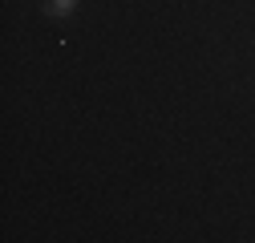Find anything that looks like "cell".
Masks as SVG:
<instances>
[{"label":"cell","mask_w":255,"mask_h":243,"mask_svg":"<svg viewBox=\"0 0 255 243\" xmlns=\"http://www.w3.org/2000/svg\"><path fill=\"white\" fill-rule=\"evenodd\" d=\"M73 8H77V0H45V12L57 16V20H61V16H69Z\"/></svg>","instance_id":"1"}]
</instances>
